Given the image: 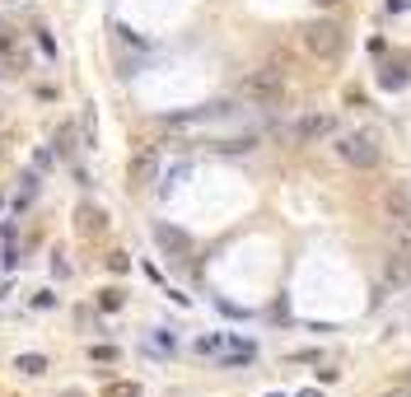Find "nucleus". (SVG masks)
Listing matches in <instances>:
<instances>
[{"label": "nucleus", "instance_id": "412c9836", "mask_svg": "<svg viewBox=\"0 0 411 397\" xmlns=\"http://www.w3.org/2000/svg\"><path fill=\"white\" fill-rule=\"evenodd\" d=\"M150 346H159V351H173V337H168L164 328H155V332H150Z\"/></svg>", "mask_w": 411, "mask_h": 397}, {"label": "nucleus", "instance_id": "20e7f679", "mask_svg": "<svg viewBox=\"0 0 411 397\" xmlns=\"http://www.w3.org/2000/svg\"><path fill=\"white\" fill-rule=\"evenodd\" d=\"M336 131H341V122H336V113H327V108H309V113H300V117H295V126H290V136L300 140V145L332 140Z\"/></svg>", "mask_w": 411, "mask_h": 397}, {"label": "nucleus", "instance_id": "ddd939ff", "mask_svg": "<svg viewBox=\"0 0 411 397\" xmlns=\"http://www.w3.org/2000/svg\"><path fill=\"white\" fill-rule=\"evenodd\" d=\"M14 369H19L23 379H43V374H47V355H19V360H14Z\"/></svg>", "mask_w": 411, "mask_h": 397}, {"label": "nucleus", "instance_id": "393cba45", "mask_svg": "<svg viewBox=\"0 0 411 397\" xmlns=\"http://www.w3.org/2000/svg\"><path fill=\"white\" fill-rule=\"evenodd\" d=\"M300 397H322V393H318V388H304V393H300Z\"/></svg>", "mask_w": 411, "mask_h": 397}, {"label": "nucleus", "instance_id": "aec40b11", "mask_svg": "<svg viewBox=\"0 0 411 397\" xmlns=\"http://www.w3.org/2000/svg\"><path fill=\"white\" fill-rule=\"evenodd\" d=\"M94 360H99V364H117V355H122V351H117V346H94Z\"/></svg>", "mask_w": 411, "mask_h": 397}, {"label": "nucleus", "instance_id": "5701e85b", "mask_svg": "<svg viewBox=\"0 0 411 397\" xmlns=\"http://www.w3.org/2000/svg\"><path fill=\"white\" fill-rule=\"evenodd\" d=\"M318 379H322V384H336V379H341V369H336V364H322Z\"/></svg>", "mask_w": 411, "mask_h": 397}, {"label": "nucleus", "instance_id": "b1692460", "mask_svg": "<svg viewBox=\"0 0 411 397\" xmlns=\"http://www.w3.org/2000/svg\"><path fill=\"white\" fill-rule=\"evenodd\" d=\"M378 397H411V384H398V388H383Z\"/></svg>", "mask_w": 411, "mask_h": 397}, {"label": "nucleus", "instance_id": "f257e3e1", "mask_svg": "<svg viewBox=\"0 0 411 397\" xmlns=\"http://www.w3.org/2000/svg\"><path fill=\"white\" fill-rule=\"evenodd\" d=\"M332 155L341 159V164H351V169H374V164H383V136L369 131V126H360V131H336Z\"/></svg>", "mask_w": 411, "mask_h": 397}, {"label": "nucleus", "instance_id": "1a4fd4ad", "mask_svg": "<svg viewBox=\"0 0 411 397\" xmlns=\"http://www.w3.org/2000/svg\"><path fill=\"white\" fill-rule=\"evenodd\" d=\"M28 66V52H23V43L14 33H5L0 28V70H23Z\"/></svg>", "mask_w": 411, "mask_h": 397}, {"label": "nucleus", "instance_id": "2eb2a0df", "mask_svg": "<svg viewBox=\"0 0 411 397\" xmlns=\"http://www.w3.org/2000/svg\"><path fill=\"white\" fill-rule=\"evenodd\" d=\"M253 145H257V136H234V140H220L215 150H220V155H248Z\"/></svg>", "mask_w": 411, "mask_h": 397}, {"label": "nucleus", "instance_id": "0eeeda50", "mask_svg": "<svg viewBox=\"0 0 411 397\" xmlns=\"http://www.w3.org/2000/svg\"><path fill=\"white\" fill-rule=\"evenodd\" d=\"M155 243L164 248V257H173V262H187L192 257V234H187V229H178V225H168V220H159V225H155Z\"/></svg>", "mask_w": 411, "mask_h": 397}, {"label": "nucleus", "instance_id": "9b49d317", "mask_svg": "<svg viewBox=\"0 0 411 397\" xmlns=\"http://www.w3.org/2000/svg\"><path fill=\"white\" fill-rule=\"evenodd\" d=\"M407 61H393V66L388 70H383V75H378V89H393V94H398V89H407Z\"/></svg>", "mask_w": 411, "mask_h": 397}, {"label": "nucleus", "instance_id": "f8f14e48", "mask_svg": "<svg viewBox=\"0 0 411 397\" xmlns=\"http://www.w3.org/2000/svg\"><path fill=\"white\" fill-rule=\"evenodd\" d=\"M52 140H56V155H61V159H75L80 145H75V126H70V122L56 126V136H52Z\"/></svg>", "mask_w": 411, "mask_h": 397}, {"label": "nucleus", "instance_id": "423d86ee", "mask_svg": "<svg viewBox=\"0 0 411 397\" xmlns=\"http://www.w3.org/2000/svg\"><path fill=\"white\" fill-rule=\"evenodd\" d=\"M378 206H383L388 225H411V187L407 182H388L383 196H378Z\"/></svg>", "mask_w": 411, "mask_h": 397}, {"label": "nucleus", "instance_id": "bb28decb", "mask_svg": "<svg viewBox=\"0 0 411 397\" xmlns=\"http://www.w3.org/2000/svg\"><path fill=\"white\" fill-rule=\"evenodd\" d=\"M318 5H341V0H318Z\"/></svg>", "mask_w": 411, "mask_h": 397}, {"label": "nucleus", "instance_id": "f3484780", "mask_svg": "<svg viewBox=\"0 0 411 397\" xmlns=\"http://www.w3.org/2000/svg\"><path fill=\"white\" fill-rule=\"evenodd\" d=\"M224 341H229V332H215V337H201V341H197V351H201V355H215V351L224 346Z\"/></svg>", "mask_w": 411, "mask_h": 397}, {"label": "nucleus", "instance_id": "7ed1b4c3", "mask_svg": "<svg viewBox=\"0 0 411 397\" xmlns=\"http://www.w3.org/2000/svg\"><path fill=\"white\" fill-rule=\"evenodd\" d=\"M243 99L257 103V108H280L285 103V75L280 66H257L243 75Z\"/></svg>", "mask_w": 411, "mask_h": 397}, {"label": "nucleus", "instance_id": "4be33fe9", "mask_svg": "<svg viewBox=\"0 0 411 397\" xmlns=\"http://www.w3.org/2000/svg\"><path fill=\"white\" fill-rule=\"evenodd\" d=\"M108 267H112V272H117V276H122L126 267H131V257H126V252H112V257H108Z\"/></svg>", "mask_w": 411, "mask_h": 397}, {"label": "nucleus", "instance_id": "cd10ccee", "mask_svg": "<svg viewBox=\"0 0 411 397\" xmlns=\"http://www.w3.org/2000/svg\"><path fill=\"white\" fill-rule=\"evenodd\" d=\"M267 397H285V393H267Z\"/></svg>", "mask_w": 411, "mask_h": 397}, {"label": "nucleus", "instance_id": "a878e982", "mask_svg": "<svg viewBox=\"0 0 411 397\" xmlns=\"http://www.w3.org/2000/svg\"><path fill=\"white\" fill-rule=\"evenodd\" d=\"M61 397H84V393H80V388H66V393H61Z\"/></svg>", "mask_w": 411, "mask_h": 397}, {"label": "nucleus", "instance_id": "f03ea898", "mask_svg": "<svg viewBox=\"0 0 411 397\" xmlns=\"http://www.w3.org/2000/svg\"><path fill=\"white\" fill-rule=\"evenodd\" d=\"M300 43H304V52L318 57V61H336L346 52V33H341L336 19H309L300 28Z\"/></svg>", "mask_w": 411, "mask_h": 397}, {"label": "nucleus", "instance_id": "4468645a", "mask_svg": "<svg viewBox=\"0 0 411 397\" xmlns=\"http://www.w3.org/2000/svg\"><path fill=\"white\" fill-rule=\"evenodd\" d=\"M99 397H141V384H131V379H112V384H103Z\"/></svg>", "mask_w": 411, "mask_h": 397}, {"label": "nucleus", "instance_id": "a211bd4d", "mask_svg": "<svg viewBox=\"0 0 411 397\" xmlns=\"http://www.w3.org/2000/svg\"><path fill=\"white\" fill-rule=\"evenodd\" d=\"M38 187H43V178H38V173H28V178H23V187H19V206H28L38 196Z\"/></svg>", "mask_w": 411, "mask_h": 397}, {"label": "nucleus", "instance_id": "9d476101", "mask_svg": "<svg viewBox=\"0 0 411 397\" xmlns=\"http://www.w3.org/2000/svg\"><path fill=\"white\" fill-rule=\"evenodd\" d=\"M155 173H159V155H155V150H141V155L131 159V187L155 182Z\"/></svg>", "mask_w": 411, "mask_h": 397}, {"label": "nucleus", "instance_id": "6e6552de", "mask_svg": "<svg viewBox=\"0 0 411 397\" xmlns=\"http://www.w3.org/2000/svg\"><path fill=\"white\" fill-rule=\"evenodd\" d=\"M75 229L84 238H99V234H108V211H103V206H94V201H84L75 211Z\"/></svg>", "mask_w": 411, "mask_h": 397}, {"label": "nucleus", "instance_id": "39448f33", "mask_svg": "<svg viewBox=\"0 0 411 397\" xmlns=\"http://www.w3.org/2000/svg\"><path fill=\"white\" fill-rule=\"evenodd\" d=\"M402 285H411V252L388 248V257H383V281L374 285V299H388L393 290H402Z\"/></svg>", "mask_w": 411, "mask_h": 397}, {"label": "nucleus", "instance_id": "dca6fc26", "mask_svg": "<svg viewBox=\"0 0 411 397\" xmlns=\"http://www.w3.org/2000/svg\"><path fill=\"white\" fill-rule=\"evenodd\" d=\"M80 131H84V150H94V140H99V131H94V108L80 113Z\"/></svg>", "mask_w": 411, "mask_h": 397}, {"label": "nucleus", "instance_id": "6ab92c4d", "mask_svg": "<svg viewBox=\"0 0 411 397\" xmlns=\"http://www.w3.org/2000/svg\"><path fill=\"white\" fill-rule=\"evenodd\" d=\"M122 304H126L122 290H103V295H99V308H108V313H112V308H122Z\"/></svg>", "mask_w": 411, "mask_h": 397}]
</instances>
